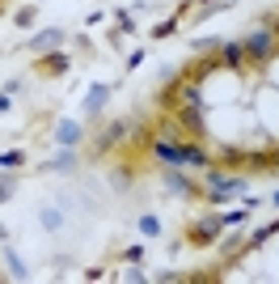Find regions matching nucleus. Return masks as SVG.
I'll use <instances>...</instances> for the list:
<instances>
[{
	"label": "nucleus",
	"instance_id": "f257e3e1",
	"mask_svg": "<svg viewBox=\"0 0 279 284\" xmlns=\"http://www.w3.org/2000/svg\"><path fill=\"white\" fill-rule=\"evenodd\" d=\"M156 157L174 161V165H203V153L199 149H178V145H156Z\"/></svg>",
	"mask_w": 279,
	"mask_h": 284
},
{
	"label": "nucleus",
	"instance_id": "f03ea898",
	"mask_svg": "<svg viewBox=\"0 0 279 284\" xmlns=\"http://www.w3.org/2000/svg\"><path fill=\"white\" fill-rule=\"evenodd\" d=\"M55 43H64V30H47V34H38L30 47H34V51H47V47H55Z\"/></svg>",
	"mask_w": 279,
	"mask_h": 284
},
{
	"label": "nucleus",
	"instance_id": "7ed1b4c3",
	"mask_svg": "<svg viewBox=\"0 0 279 284\" xmlns=\"http://www.w3.org/2000/svg\"><path fill=\"white\" fill-rule=\"evenodd\" d=\"M76 140H81V127L72 119H64V123H59V145H76Z\"/></svg>",
	"mask_w": 279,
	"mask_h": 284
},
{
	"label": "nucleus",
	"instance_id": "20e7f679",
	"mask_svg": "<svg viewBox=\"0 0 279 284\" xmlns=\"http://www.w3.org/2000/svg\"><path fill=\"white\" fill-rule=\"evenodd\" d=\"M246 47H250L254 55H266V47H271V30H258V34H254V39H250Z\"/></svg>",
	"mask_w": 279,
	"mask_h": 284
},
{
	"label": "nucleus",
	"instance_id": "39448f33",
	"mask_svg": "<svg viewBox=\"0 0 279 284\" xmlns=\"http://www.w3.org/2000/svg\"><path fill=\"white\" fill-rule=\"evenodd\" d=\"M102 98H106V85H93V89H89V98H85V111H98Z\"/></svg>",
	"mask_w": 279,
	"mask_h": 284
},
{
	"label": "nucleus",
	"instance_id": "423d86ee",
	"mask_svg": "<svg viewBox=\"0 0 279 284\" xmlns=\"http://www.w3.org/2000/svg\"><path fill=\"white\" fill-rule=\"evenodd\" d=\"M241 55H246V47H241V43H228L224 47V64H237Z\"/></svg>",
	"mask_w": 279,
	"mask_h": 284
},
{
	"label": "nucleus",
	"instance_id": "0eeeda50",
	"mask_svg": "<svg viewBox=\"0 0 279 284\" xmlns=\"http://www.w3.org/2000/svg\"><path fill=\"white\" fill-rule=\"evenodd\" d=\"M169 187H174L178 195H186V191H190V187H186V179H182V174H169Z\"/></svg>",
	"mask_w": 279,
	"mask_h": 284
},
{
	"label": "nucleus",
	"instance_id": "6e6552de",
	"mask_svg": "<svg viewBox=\"0 0 279 284\" xmlns=\"http://www.w3.org/2000/svg\"><path fill=\"white\" fill-rule=\"evenodd\" d=\"M47 68H51V73H64L68 60H64V55H51V64H47Z\"/></svg>",
	"mask_w": 279,
	"mask_h": 284
},
{
	"label": "nucleus",
	"instance_id": "1a4fd4ad",
	"mask_svg": "<svg viewBox=\"0 0 279 284\" xmlns=\"http://www.w3.org/2000/svg\"><path fill=\"white\" fill-rule=\"evenodd\" d=\"M17 161H21V153H17V149H13V153H0V165H17Z\"/></svg>",
	"mask_w": 279,
	"mask_h": 284
},
{
	"label": "nucleus",
	"instance_id": "9d476101",
	"mask_svg": "<svg viewBox=\"0 0 279 284\" xmlns=\"http://www.w3.org/2000/svg\"><path fill=\"white\" fill-rule=\"evenodd\" d=\"M140 229H144V233H156L161 225H156V217H144V221H140Z\"/></svg>",
	"mask_w": 279,
	"mask_h": 284
},
{
	"label": "nucleus",
	"instance_id": "9b49d317",
	"mask_svg": "<svg viewBox=\"0 0 279 284\" xmlns=\"http://www.w3.org/2000/svg\"><path fill=\"white\" fill-rule=\"evenodd\" d=\"M275 204H279V195H275Z\"/></svg>",
	"mask_w": 279,
	"mask_h": 284
}]
</instances>
